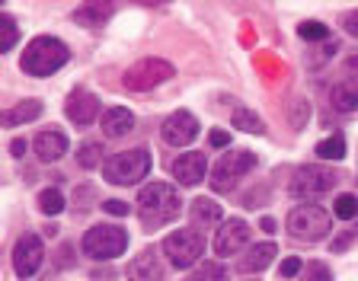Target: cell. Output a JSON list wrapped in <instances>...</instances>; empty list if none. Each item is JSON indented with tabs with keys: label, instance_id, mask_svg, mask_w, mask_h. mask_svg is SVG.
<instances>
[{
	"label": "cell",
	"instance_id": "obj_1",
	"mask_svg": "<svg viewBox=\"0 0 358 281\" xmlns=\"http://www.w3.org/2000/svg\"><path fill=\"white\" fill-rule=\"evenodd\" d=\"M138 217L144 227H164L166 221L179 217L182 211V195L170 182H150L138 192Z\"/></svg>",
	"mask_w": 358,
	"mask_h": 281
},
{
	"label": "cell",
	"instance_id": "obj_2",
	"mask_svg": "<svg viewBox=\"0 0 358 281\" xmlns=\"http://www.w3.org/2000/svg\"><path fill=\"white\" fill-rule=\"evenodd\" d=\"M71 52H67V45L55 36H36L29 45H26V52L20 58V67L26 71L29 77H52L55 71L67 64Z\"/></svg>",
	"mask_w": 358,
	"mask_h": 281
},
{
	"label": "cell",
	"instance_id": "obj_3",
	"mask_svg": "<svg viewBox=\"0 0 358 281\" xmlns=\"http://www.w3.org/2000/svg\"><path fill=\"white\" fill-rule=\"evenodd\" d=\"M150 154L144 147H131V150H122V154L109 157L106 160V182L112 185H134L141 182L144 176L150 173Z\"/></svg>",
	"mask_w": 358,
	"mask_h": 281
},
{
	"label": "cell",
	"instance_id": "obj_4",
	"mask_svg": "<svg viewBox=\"0 0 358 281\" xmlns=\"http://www.w3.org/2000/svg\"><path fill=\"white\" fill-rule=\"evenodd\" d=\"M83 252H87L90 259H115L122 252L128 250V233L125 227L119 224H96V227H90L83 233Z\"/></svg>",
	"mask_w": 358,
	"mask_h": 281
},
{
	"label": "cell",
	"instance_id": "obj_5",
	"mask_svg": "<svg viewBox=\"0 0 358 281\" xmlns=\"http://www.w3.org/2000/svg\"><path fill=\"white\" fill-rule=\"evenodd\" d=\"M329 227H333V221H329V215L323 211L320 205H298V208H291L288 233L294 240H304V243H320V240L329 233Z\"/></svg>",
	"mask_w": 358,
	"mask_h": 281
},
{
	"label": "cell",
	"instance_id": "obj_6",
	"mask_svg": "<svg viewBox=\"0 0 358 281\" xmlns=\"http://www.w3.org/2000/svg\"><path fill=\"white\" fill-rule=\"evenodd\" d=\"M253 166H256L253 150H231V154H224L215 163V170H211V189L215 192H231L234 185H237V179L246 176Z\"/></svg>",
	"mask_w": 358,
	"mask_h": 281
},
{
	"label": "cell",
	"instance_id": "obj_7",
	"mask_svg": "<svg viewBox=\"0 0 358 281\" xmlns=\"http://www.w3.org/2000/svg\"><path fill=\"white\" fill-rule=\"evenodd\" d=\"M205 252V240L195 230H173L164 240V256L170 259L173 268H192Z\"/></svg>",
	"mask_w": 358,
	"mask_h": 281
},
{
	"label": "cell",
	"instance_id": "obj_8",
	"mask_svg": "<svg viewBox=\"0 0 358 281\" xmlns=\"http://www.w3.org/2000/svg\"><path fill=\"white\" fill-rule=\"evenodd\" d=\"M176 74L173 71V64L170 61H164V58H144V61H138V64H131L125 71V89H131V93H148V89H154L157 83H164V80H170V77Z\"/></svg>",
	"mask_w": 358,
	"mask_h": 281
},
{
	"label": "cell",
	"instance_id": "obj_9",
	"mask_svg": "<svg viewBox=\"0 0 358 281\" xmlns=\"http://www.w3.org/2000/svg\"><path fill=\"white\" fill-rule=\"evenodd\" d=\"M336 182H339V176H336V170H329V166H301L298 173H294V179L288 182V192L294 195V199H317V195L329 192V189H336Z\"/></svg>",
	"mask_w": 358,
	"mask_h": 281
},
{
	"label": "cell",
	"instance_id": "obj_10",
	"mask_svg": "<svg viewBox=\"0 0 358 281\" xmlns=\"http://www.w3.org/2000/svg\"><path fill=\"white\" fill-rule=\"evenodd\" d=\"M42 259H45V246H42V237L36 233H22L13 246V272L16 278H32V275L42 268Z\"/></svg>",
	"mask_w": 358,
	"mask_h": 281
},
{
	"label": "cell",
	"instance_id": "obj_11",
	"mask_svg": "<svg viewBox=\"0 0 358 281\" xmlns=\"http://www.w3.org/2000/svg\"><path fill=\"white\" fill-rule=\"evenodd\" d=\"M160 134H164V140L173 144V147H186V144H192V140L199 138V119H195L192 112L179 109L164 122Z\"/></svg>",
	"mask_w": 358,
	"mask_h": 281
},
{
	"label": "cell",
	"instance_id": "obj_12",
	"mask_svg": "<svg viewBox=\"0 0 358 281\" xmlns=\"http://www.w3.org/2000/svg\"><path fill=\"white\" fill-rule=\"evenodd\" d=\"M250 240V224L234 217V221H224L221 230L215 233V252L217 256H237L240 250Z\"/></svg>",
	"mask_w": 358,
	"mask_h": 281
},
{
	"label": "cell",
	"instance_id": "obj_13",
	"mask_svg": "<svg viewBox=\"0 0 358 281\" xmlns=\"http://www.w3.org/2000/svg\"><path fill=\"white\" fill-rule=\"evenodd\" d=\"M205 170H208V157L199 154V150H189V154H179L173 160V179L179 185H199L205 179Z\"/></svg>",
	"mask_w": 358,
	"mask_h": 281
},
{
	"label": "cell",
	"instance_id": "obj_14",
	"mask_svg": "<svg viewBox=\"0 0 358 281\" xmlns=\"http://www.w3.org/2000/svg\"><path fill=\"white\" fill-rule=\"evenodd\" d=\"M64 112L74 125H90V122H96V115H99V99L93 96L90 89H74L64 103Z\"/></svg>",
	"mask_w": 358,
	"mask_h": 281
},
{
	"label": "cell",
	"instance_id": "obj_15",
	"mask_svg": "<svg viewBox=\"0 0 358 281\" xmlns=\"http://www.w3.org/2000/svg\"><path fill=\"white\" fill-rule=\"evenodd\" d=\"M99 128H103L106 138H125L128 131L134 128V115L131 109H125V106H112V109H106L103 115H99Z\"/></svg>",
	"mask_w": 358,
	"mask_h": 281
},
{
	"label": "cell",
	"instance_id": "obj_16",
	"mask_svg": "<svg viewBox=\"0 0 358 281\" xmlns=\"http://www.w3.org/2000/svg\"><path fill=\"white\" fill-rule=\"evenodd\" d=\"M32 150H36L38 163H55L67 154V138L61 131H38L32 140Z\"/></svg>",
	"mask_w": 358,
	"mask_h": 281
},
{
	"label": "cell",
	"instance_id": "obj_17",
	"mask_svg": "<svg viewBox=\"0 0 358 281\" xmlns=\"http://www.w3.org/2000/svg\"><path fill=\"white\" fill-rule=\"evenodd\" d=\"M128 278L131 281H160L164 278V266L157 259L154 252H141V256H134L131 266H128Z\"/></svg>",
	"mask_w": 358,
	"mask_h": 281
},
{
	"label": "cell",
	"instance_id": "obj_18",
	"mask_svg": "<svg viewBox=\"0 0 358 281\" xmlns=\"http://www.w3.org/2000/svg\"><path fill=\"white\" fill-rule=\"evenodd\" d=\"M275 252H278L275 243L250 246V250H246V256H240V259H237V268H240V272H262V268L272 266Z\"/></svg>",
	"mask_w": 358,
	"mask_h": 281
},
{
	"label": "cell",
	"instance_id": "obj_19",
	"mask_svg": "<svg viewBox=\"0 0 358 281\" xmlns=\"http://www.w3.org/2000/svg\"><path fill=\"white\" fill-rule=\"evenodd\" d=\"M109 16H112V3H106V0H90V3H80V7L74 10V22L90 26V29L103 26Z\"/></svg>",
	"mask_w": 358,
	"mask_h": 281
},
{
	"label": "cell",
	"instance_id": "obj_20",
	"mask_svg": "<svg viewBox=\"0 0 358 281\" xmlns=\"http://www.w3.org/2000/svg\"><path fill=\"white\" fill-rule=\"evenodd\" d=\"M329 103L336 112H358V83L355 80H339L329 89Z\"/></svg>",
	"mask_w": 358,
	"mask_h": 281
},
{
	"label": "cell",
	"instance_id": "obj_21",
	"mask_svg": "<svg viewBox=\"0 0 358 281\" xmlns=\"http://www.w3.org/2000/svg\"><path fill=\"white\" fill-rule=\"evenodd\" d=\"M192 224L195 227H215V224H221V205H217L215 199H195L192 201Z\"/></svg>",
	"mask_w": 358,
	"mask_h": 281
},
{
	"label": "cell",
	"instance_id": "obj_22",
	"mask_svg": "<svg viewBox=\"0 0 358 281\" xmlns=\"http://www.w3.org/2000/svg\"><path fill=\"white\" fill-rule=\"evenodd\" d=\"M45 106L38 103V99H22V103H16L13 109L3 112V125L13 128V125H22V122H36L38 115H42Z\"/></svg>",
	"mask_w": 358,
	"mask_h": 281
},
{
	"label": "cell",
	"instance_id": "obj_23",
	"mask_svg": "<svg viewBox=\"0 0 358 281\" xmlns=\"http://www.w3.org/2000/svg\"><path fill=\"white\" fill-rule=\"evenodd\" d=\"M231 119H234V128H240V131H246V134H262V131H266L262 119L256 115L253 109H246V106H237Z\"/></svg>",
	"mask_w": 358,
	"mask_h": 281
},
{
	"label": "cell",
	"instance_id": "obj_24",
	"mask_svg": "<svg viewBox=\"0 0 358 281\" xmlns=\"http://www.w3.org/2000/svg\"><path fill=\"white\" fill-rule=\"evenodd\" d=\"M317 157H323V160H343L345 157V138L343 134H329V138H323L320 144H317Z\"/></svg>",
	"mask_w": 358,
	"mask_h": 281
},
{
	"label": "cell",
	"instance_id": "obj_25",
	"mask_svg": "<svg viewBox=\"0 0 358 281\" xmlns=\"http://www.w3.org/2000/svg\"><path fill=\"white\" fill-rule=\"evenodd\" d=\"M36 205L42 215H61V211H64V195H61L58 189H42Z\"/></svg>",
	"mask_w": 358,
	"mask_h": 281
},
{
	"label": "cell",
	"instance_id": "obj_26",
	"mask_svg": "<svg viewBox=\"0 0 358 281\" xmlns=\"http://www.w3.org/2000/svg\"><path fill=\"white\" fill-rule=\"evenodd\" d=\"M16 38H20V26H16V20L10 13H3L0 16V48L10 52V48L16 45Z\"/></svg>",
	"mask_w": 358,
	"mask_h": 281
},
{
	"label": "cell",
	"instance_id": "obj_27",
	"mask_svg": "<svg viewBox=\"0 0 358 281\" xmlns=\"http://www.w3.org/2000/svg\"><path fill=\"white\" fill-rule=\"evenodd\" d=\"M298 36L304 38V42H327L329 38V29L323 26V22H317V20H304L298 26Z\"/></svg>",
	"mask_w": 358,
	"mask_h": 281
},
{
	"label": "cell",
	"instance_id": "obj_28",
	"mask_svg": "<svg viewBox=\"0 0 358 281\" xmlns=\"http://www.w3.org/2000/svg\"><path fill=\"white\" fill-rule=\"evenodd\" d=\"M77 163H80V170H96L99 163H103V147L99 144H83L77 150Z\"/></svg>",
	"mask_w": 358,
	"mask_h": 281
},
{
	"label": "cell",
	"instance_id": "obj_29",
	"mask_svg": "<svg viewBox=\"0 0 358 281\" xmlns=\"http://www.w3.org/2000/svg\"><path fill=\"white\" fill-rule=\"evenodd\" d=\"M336 52H339V42H336V38H327V42H323L320 48H317V52H313V55H307V64H310L313 71H317V67H323V64H327V61L333 58Z\"/></svg>",
	"mask_w": 358,
	"mask_h": 281
},
{
	"label": "cell",
	"instance_id": "obj_30",
	"mask_svg": "<svg viewBox=\"0 0 358 281\" xmlns=\"http://www.w3.org/2000/svg\"><path fill=\"white\" fill-rule=\"evenodd\" d=\"M288 119H291V128H304L307 122H310V103H307V99H294Z\"/></svg>",
	"mask_w": 358,
	"mask_h": 281
},
{
	"label": "cell",
	"instance_id": "obj_31",
	"mask_svg": "<svg viewBox=\"0 0 358 281\" xmlns=\"http://www.w3.org/2000/svg\"><path fill=\"white\" fill-rule=\"evenodd\" d=\"M355 215H358L355 195H339V199H336V217H339V221H352Z\"/></svg>",
	"mask_w": 358,
	"mask_h": 281
},
{
	"label": "cell",
	"instance_id": "obj_32",
	"mask_svg": "<svg viewBox=\"0 0 358 281\" xmlns=\"http://www.w3.org/2000/svg\"><path fill=\"white\" fill-rule=\"evenodd\" d=\"M195 281H227V268H221L217 262H201Z\"/></svg>",
	"mask_w": 358,
	"mask_h": 281
},
{
	"label": "cell",
	"instance_id": "obj_33",
	"mask_svg": "<svg viewBox=\"0 0 358 281\" xmlns=\"http://www.w3.org/2000/svg\"><path fill=\"white\" fill-rule=\"evenodd\" d=\"M304 281H333V275L323 262H310V266H304Z\"/></svg>",
	"mask_w": 358,
	"mask_h": 281
},
{
	"label": "cell",
	"instance_id": "obj_34",
	"mask_svg": "<svg viewBox=\"0 0 358 281\" xmlns=\"http://www.w3.org/2000/svg\"><path fill=\"white\" fill-rule=\"evenodd\" d=\"M301 268H304V266H301V259H294V256H291V259L282 262V268H278V272H282V278H294Z\"/></svg>",
	"mask_w": 358,
	"mask_h": 281
},
{
	"label": "cell",
	"instance_id": "obj_35",
	"mask_svg": "<svg viewBox=\"0 0 358 281\" xmlns=\"http://www.w3.org/2000/svg\"><path fill=\"white\" fill-rule=\"evenodd\" d=\"M106 211H109V215H115V217H125L128 215V205L125 201H119V199H112V201H106Z\"/></svg>",
	"mask_w": 358,
	"mask_h": 281
},
{
	"label": "cell",
	"instance_id": "obj_36",
	"mask_svg": "<svg viewBox=\"0 0 358 281\" xmlns=\"http://www.w3.org/2000/svg\"><path fill=\"white\" fill-rule=\"evenodd\" d=\"M208 140H211V147H227V144H231V134L217 128V131H211V134H208Z\"/></svg>",
	"mask_w": 358,
	"mask_h": 281
},
{
	"label": "cell",
	"instance_id": "obj_37",
	"mask_svg": "<svg viewBox=\"0 0 358 281\" xmlns=\"http://www.w3.org/2000/svg\"><path fill=\"white\" fill-rule=\"evenodd\" d=\"M343 26H345V32H349L352 38H358V10H352L349 16L343 20Z\"/></svg>",
	"mask_w": 358,
	"mask_h": 281
},
{
	"label": "cell",
	"instance_id": "obj_38",
	"mask_svg": "<svg viewBox=\"0 0 358 281\" xmlns=\"http://www.w3.org/2000/svg\"><path fill=\"white\" fill-rule=\"evenodd\" d=\"M343 71H345V77H355V74H358V55H352V58L345 61Z\"/></svg>",
	"mask_w": 358,
	"mask_h": 281
},
{
	"label": "cell",
	"instance_id": "obj_39",
	"mask_svg": "<svg viewBox=\"0 0 358 281\" xmlns=\"http://www.w3.org/2000/svg\"><path fill=\"white\" fill-rule=\"evenodd\" d=\"M10 150H13V157H22V150H26V140H20V138H16L13 144H10Z\"/></svg>",
	"mask_w": 358,
	"mask_h": 281
},
{
	"label": "cell",
	"instance_id": "obj_40",
	"mask_svg": "<svg viewBox=\"0 0 358 281\" xmlns=\"http://www.w3.org/2000/svg\"><path fill=\"white\" fill-rule=\"evenodd\" d=\"M262 230H275V221H272V217H262Z\"/></svg>",
	"mask_w": 358,
	"mask_h": 281
}]
</instances>
